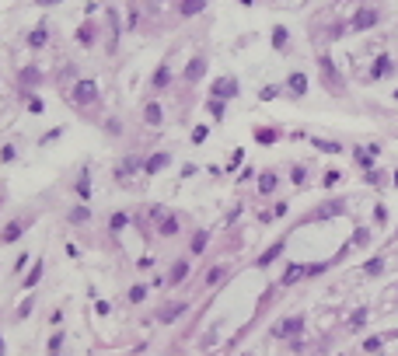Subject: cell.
I'll use <instances>...</instances> for the list:
<instances>
[{
  "instance_id": "f1b7e54d",
  "label": "cell",
  "mask_w": 398,
  "mask_h": 356,
  "mask_svg": "<svg viewBox=\"0 0 398 356\" xmlns=\"http://www.w3.org/2000/svg\"><path fill=\"white\" fill-rule=\"evenodd\" d=\"M224 280V266H213L210 273H206V286H213V283H220Z\"/></svg>"
},
{
  "instance_id": "d590c367",
  "label": "cell",
  "mask_w": 398,
  "mask_h": 356,
  "mask_svg": "<svg viewBox=\"0 0 398 356\" xmlns=\"http://www.w3.org/2000/svg\"><path fill=\"white\" fill-rule=\"evenodd\" d=\"M206 137H210V126H196L192 130V143H203Z\"/></svg>"
},
{
  "instance_id": "d4e9b609",
  "label": "cell",
  "mask_w": 398,
  "mask_h": 356,
  "mask_svg": "<svg viewBox=\"0 0 398 356\" xmlns=\"http://www.w3.org/2000/svg\"><path fill=\"white\" fill-rule=\"evenodd\" d=\"M126 223H129V216H126V213H112V220H108V230H112V234H119Z\"/></svg>"
},
{
  "instance_id": "74e56055",
  "label": "cell",
  "mask_w": 398,
  "mask_h": 356,
  "mask_svg": "<svg viewBox=\"0 0 398 356\" xmlns=\"http://www.w3.org/2000/svg\"><path fill=\"white\" fill-rule=\"evenodd\" d=\"M363 321H367V307H360V311H353V321H349V325H353V328H360Z\"/></svg>"
},
{
  "instance_id": "f546056e",
  "label": "cell",
  "mask_w": 398,
  "mask_h": 356,
  "mask_svg": "<svg viewBox=\"0 0 398 356\" xmlns=\"http://www.w3.org/2000/svg\"><path fill=\"white\" fill-rule=\"evenodd\" d=\"M315 147H318V150H325V154H339V150H342L339 143H332V140H315Z\"/></svg>"
},
{
  "instance_id": "4fadbf2b",
  "label": "cell",
  "mask_w": 398,
  "mask_h": 356,
  "mask_svg": "<svg viewBox=\"0 0 398 356\" xmlns=\"http://www.w3.org/2000/svg\"><path fill=\"white\" fill-rule=\"evenodd\" d=\"M301 276H308V266H287V273H283V280H280V283L290 286V283H297Z\"/></svg>"
},
{
  "instance_id": "ffe728a7",
  "label": "cell",
  "mask_w": 398,
  "mask_h": 356,
  "mask_svg": "<svg viewBox=\"0 0 398 356\" xmlns=\"http://www.w3.org/2000/svg\"><path fill=\"white\" fill-rule=\"evenodd\" d=\"M137 168H140V161H137V157H129V161H122V164L115 168V178H126V175H133Z\"/></svg>"
},
{
  "instance_id": "b9f144b4",
  "label": "cell",
  "mask_w": 398,
  "mask_h": 356,
  "mask_svg": "<svg viewBox=\"0 0 398 356\" xmlns=\"http://www.w3.org/2000/svg\"><path fill=\"white\" fill-rule=\"evenodd\" d=\"M60 346H63V335H53V339H49V356L60 353Z\"/></svg>"
},
{
  "instance_id": "681fc988",
  "label": "cell",
  "mask_w": 398,
  "mask_h": 356,
  "mask_svg": "<svg viewBox=\"0 0 398 356\" xmlns=\"http://www.w3.org/2000/svg\"><path fill=\"white\" fill-rule=\"evenodd\" d=\"M42 7H53V4H63V0H39Z\"/></svg>"
},
{
  "instance_id": "2e32d148",
  "label": "cell",
  "mask_w": 398,
  "mask_h": 356,
  "mask_svg": "<svg viewBox=\"0 0 398 356\" xmlns=\"http://www.w3.org/2000/svg\"><path fill=\"white\" fill-rule=\"evenodd\" d=\"M276 185H280V178H276L273 171H266V175L258 178V192H262V196H269V192H276Z\"/></svg>"
},
{
  "instance_id": "8fae6325",
  "label": "cell",
  "mask_w": 398,
  "mask_h": 356,
  "mask_svg": "<svg viewBox=\"0 0 398 356\" xmlns=\"http://www.w3.org/2000/svg\"><path fill=\"white\" fill-rule=\"evenodd\" d=\"M185 276H189V262H185V259H178V262L171 266V276H168V283H171V286H178L182 280H185Z\"/></svg>"
},
{
  "instance_id": "7c38bea8",
  "label": "cell",
  "mask_w": 398,
  "mask_h": 356,
  "mask_svg": "<svg viewBox=\"0 0 398 356\" xmlns=\"http://www.w3.org/2000/svg\"><path fill=\"white\" fill-rule=\"evenodd\" d=\"M203 7H206V0H182V4H178L182 18H196V14H199Z\"/></svg>"
},
{
  "instance_id": "30bf717a",
  "label": "cell",
  "mask_w": 398,
  "mask_h": 356,
  "mask_svg": "<svg viewBox=\"0 0 398 356\" xmlns=\"http://www.w3.org/2000/svg\"><path fill=\"white\" fill-rule=\"evenodd\" d=\"M203 73H206V60H203V56L189 60V67H185V80H199Z\"/></svg>"
},
{
  "instance_id": "8d00e7d4",
  "label": "cell",
  "mask_w": 398,
  "mask_h": 356,
  "mask_svg": "<svg viewBox=\"0 0 398 356\" xmlns=\"http://www.w3.org/2000/svg\"><path fill=\"white\" fill-rule=\"evenodd\" d=\"M28 108H32L35 115H42V112H46V101H42V98H28Z\"/></svg>"
},
{
  "instance_id": "d6986e66",
  "label": "cell",
  "mask_w": 398,
  "mask_h": 356,
  "mask_svg": "<svg viewBox=\"0 0 398 356\" xmlns=\"http://www.w3.org/2000/svg\"><path fill=\"white\" fill-rule=\"evenodd\" d=\"M21 230H25L21 223H7V227H4V234H0V241H4V245H11V241H18V238H21Z\"/></svg>"
},
{
  "instance_id": "7bdbcfd3",
  "label": "cell",
  "mask_w": 398,
  "mask_h": 356,
  "mask_svg": "<svg viewBox=\"0 0 398 356\" xmlns=\"http://www.w3.org/2000/svg\"><path fill=\"white\" fill-rule=\"evenodd\" d=\"M77 42H80V46H91V28H87V25L77 32Z\"/></svg>"
},
{
  "instance_id": "bcb514c9",
  "label": "cell",
  "mask_w": 398,
  "mask_h": 356,
  "mask_svg": "<svg viewBox=\"0 0 398 356\" xmlns=\"http://www.w3.org/2000/svg\"><path fill=\"white\" fill-rule=\"evenodd\" d=\"M367 241H370V234H367V230H356V238H353V245H367Z\"/></svg>"
},
{
  "instance_id": "7402d4cb",
  "label": "cell",
  "mask_w": 398,
  "mask_h": 356,
  "mask_svg": "<svg viewBox=\"0 0 398 356\" xmlns=\"http://www.w3.org/2000/svg\"><path fill=\"white\" fill-rule=\"evenodd\" d=\"M273 49H287V28L283 25L273 28Z\"/></svg>"
},
{
  "instance_id": "ac0fdd59",
  "label": "cell",
  "mask_w": 398,
  "mask_h": 356,
  "mask_svg": "<svg viewBox=\"0 0 398 356\" xmlns=\"http://www.w3.org/2000/svg\"><path fill=\"white\" fill-rule=\"evenodd\" d=\"M374 154H377V147H367V150L360 147V150H356V164H360V168H370V164H374Z\"/></svg>"
},
{
  "instance_id": "52a82bcc",
  "label": "cell",
  "mask_w": 398,
  "mask_h": 356,
  "mask_svg": "<svg viewBox=\"0 0 398 356\" xmlns=\"http://www.w3.org/2000/svg\"><path fill=\"white\" fill-rule=\"evenodd\" d=\"M168 164H171V154H164V150H161V154H154V157H147L144 171H147V175H158L161 168H168Z\"/></svg>"
},
{
  "instance_id": "f907efd6",
  "label": "cell",
  "mask_w": 398,
  "mask_h": 356,
  "mask_svg": "<svg viewBox=\"0 0 398 356\" xmlns=\"http://www.w3.org/2000/svg\"><path fill=\"white\" fill-rule=\"evenodd\" d=\"M0 356H4V335H0Z\"/></svg>"
},
{
  "instance_id": "1f68e13d",
  "label": "cell",
  "mask_w": 398,
  "mask_h": 356,
  "mask_svg": "<svg viewBox=\"0 0 398 356\" xmlns=\"http://www.w3.org/2000/svg\"><path fill=\"white\" fill-rule=\"evenodd\" d=\"M321 67H325V77H328V80H335V84H339V73H335V67H332V60H328V56H321Z\"/></svg>"
},
{
  "instance_id": "ab89813d",
  "label": "cell",
  "mask_w": 398,
  "mask_h": 356,
  "mask_svg": "<svg viewBox=\"0 0 398 356\" xmlns=\"http://www.w3.org/2000/svg\"><path fill=\"white\" fill-rule=\"evenodd\" d=\"M276 94H280V87H273V84H269V87H262V94H258V98H262V101H273Z\"/></svg>"
},
{
  "instance_id": "cb8c5ba5",
  "label": "cell",
  "mask_w": 398,
  "mask_h": 356,
  "mask_svg": "<svg viewBox=\"0 0 398 356\" xmlns=\"http://www.w3.org/2000/svg\"><path fill=\"white\" fill-rule=\"evenodd\" d=\"M168 80H171V70H168V63H161L158 67V73H154V87H164V84H168Z\"/></svg>"
},
{
  "instance_id": "7a4b0ae2",
  "label": "cell",
  "mask_w": 398,
  "mask_h": 356,
  "mask_svg": "<svg viewBox=\"0 0 398 356\" xmlns=\"http://www.w3.org/2000/svg\"><path fill=\"white\" fill-rule=\"evenodd\" d=\"M210 94L220 98V101H227V98L238 94V80H234V77H217V80L210 84Z\"/></svg>"
},
{
  "instance_id": "83f0119b",
  "label": "cell",
  "mask_w": 398,
  "mask_h": 356,
  "mask_svg": "<svg viewBox=\"0 0 398 356\" xmlns=\"http://www.w3.org/2000/svg\"><path fill=\"white\" fill-rule=\"evenodd\" d=\"M28 42H32V46H46V28H42V25H39V28H32Z\"/></svg>"
},
{
  "instance_id": "e0dca14e",
  "label": "cell",
  "mask_w": 398,
  "mask_h": 356,
  "mask_svg": "<svg viewBox=\"0 0 398 356\" xmlns=\"http://www.w3.org/2000/svg\"><path fill=\"white\" fill-rule=\"evenodd\" d=\"M144 119H147L151 126H161V119H164V112H161V105H158V101H151V105L144 108Z\"/></svg>"
},
{
  "instance_id": "e575fe53",
  "label": "cell",
  "mask_w": 398,
  "mask_h": 356,
  "mask_svg": "<svg viewBox=\"0 0 398 356\" xmlns=\"http://www.w3.org/2000/svg\"><path fill=\"white\" fill-rule=\"evenodd\" d=\"M381 269H384V259H374V262H367V269H363V273H367V276H377Z\"/></svg>"
},
{
  "instance_id": "484cf974",
  "label": "cell",
  "mask_w": 398,
  "mask_h": 356,
  "mask_svg": "<svg viewBox=\"0 0 398 356\" xmlns=\"http://www.w3.org/2000/svg\"><path fill=\"white\" fill-rule=\"evenodd\" d=\"M255 140H258V143H276V140H280V133H276V130H255Z\"/></svg>"
},
{
  "instance_id": "9c48e42d",
  "label": "cell",
  "mask_w": 398,
  "mask_h": 356,
  "mask_svg": "<svg viewBox=\"0 0 398 356\" xmlns=\"http://www.w3.org/2000/svg\"><path fill=\"white\" fill-rule=\"evenodd\" d=\"M42 273H46V266H42V259H39V262H35V266L28 269V276L21 280V290H32V286H35L39 280H42Z\"/></svg>"
},
{
  "instance_id": "3957f363",
  "label": "cell",
  "mask_w": 398,
  "mask_h": 356,
  "mask_svg": "<svg viewBox=\"0 0 398 356\" xmlns=\"http://www.w3.org/2000/svg\"><path fill=\"white\" fill-rule=\"evenodd\" d=\"M70 98H74L77 105L94 101V98H98V84H94V80H77V84H74V91H70Z\"/></svg>"
},
{
  "instance_id": "60d3db41",
  "label": "cell",
  "mask_w": 398,
  "mask_h": 356,
  "mask_svg": "<svg viewBox=\"0 0 398 356\" xmlns=\"http://www.w3.org/2000/svg\"><path fill=\"white\" fill-rule=\"evenodd\" d=\"M363 349H367V353H377V349H381V339H377V335H370V339L363 342Z\"/></svg>"
},
{
  "instance_id": "277c9868",
  "label": "cell",
  "mask_w": 398,
  "mask_h": 356,
  "mask_svg": "<svg viewBox=\"0 0 398 356\" xmlns=\"http://www.w3.org/2000/svg\"><path fill=\"white\" fill-rule=\"evenodd\" d=\"M283 248H287V241H283V238H280V241H273V245H269V248H266V252L258 255V262H255V266H258V269L273 266V262H276V259L283 255Z\"/></svg>"
},
{
  "instance_id": "8992f818",
  "label": "cell",
  "mask_w": 398,
  "mask_h": 356,
  "mask_svg": "<svg viewBox=\"0 0 398 356\" xmlns=\"http://www.w3.org/2000/svg\"><path fill=\"white\" fill-rule=\"evenodd\" d=\"M287 91H290V94H294V98H304V94H308V73H290V77H287Z\"/></svg>"
},
{
  "instance_id": "ba28073f",
  "label": "cell",
  "mask_w": 398,
  "mask_h": 356,
  "mask_svg": "<svg viewBox=\"0 0 398 356\" xmlns=\"http://www.w3.org/2000/svg\"><path fill=\"white\" fill-rule=\"evenodd\" d=\"M185 311H189V304H168V307L158 314V321L171 325V321H178V314H185Z\"/></svg>"
},
{
  "instance_id": "836d02e7",
  "label": "cell",
  "mask_w": 398,
  "mask_h": 356,
  "mask_svg": "<svg viewBox=\"0 0 398 356\" xmlns=\"http://www.w3.org/2000/svg\"><path fill=\"white\" fill-rule=\"evenodd\" d=\"M210 115H213V119H224V101H220V98L210 101Z\"/></svg>"
},
{
  "instance_id": "c3c4849f",
  "label": "cell",
  "mask_w": 398,
  "mask_h": 356,
  "mask_svg": "<svg viewBox=\"0 0 398 356\" xmlns=\"http://www.w3.org/2000/svg\"><path fill=\"white\" fill-rule=\"evenodd\" d=\"M28 262H32V259H28V255H21V259H18V262H14V273H21V269H25V266H28Z\"/></svg>"
},
{
  "instance_id": "9a60e30c",
  "label": "cell",
  "mask_w": 398,
  "mask_h": 356,
  "mask_svg": "<svg viewBox=\"0 0 398 356\" xmlns=\"http://www.w3.org/2000/svg\"><path fill=\"white\" fill-rule=\"evenodd\" d=\"M395 70V63H391V56H377L374 60V70H370V77H384V73Z\"/></svg>"
},
{
  "instance_id": "d6a6232c",
  "label": "cell",
  "mask_w": 398,
  "mask_h": 356,
  "mask_svg": "<svg viewBox=\"0 0 398 356\" xmlns=\"http://www.w3.org/2000/svg\"><path fill=\"white\" fill-rule=\"evenodd\" d=\"M87 216H91V210H87V206H77V210L70 213V223H84Z\"/></svg>"
},
{
  "instance_id": "f35d334b",
  "label": "cell",
  "mask_w": 398,
  "mask_h": 356,
  "mask_svg": "<svg viewBox=\"0 0 398 356\" xmlns=\"http://www.w3.org/2000/svg\"><path fill=\"white\" fill-rule=\"evenodd\" d=\"M35 80H39V70H32V67L21 70V84H35Z\"/></svg>"
},
{
  "instance_id": "6da1fadb",
  "label": "cell",
  "mask_w": 398,
  "mask_h": 356,
  "mask_svg": "<svg viewBox=\"0 0 398 356\" xmlns=\"http://www.w3.org/2000/svg\"><path fill=\"white\" fill-rule=\"evenodd\" d=\"M377 21H381V14H377L374 7H363V11H356V14H353L349 28H353V32H367V28H374Z\"/></svg>"
},
{
  "instance_id": "4316f807",
  "label": "cell",
  "mask_w": 398,
  "mask_h": 356,
  "mask_svg": "<svg viewBox=\"0 0 398 356\" xmlns=\"http://www.w3.org/2000/svg\"><path fill=\"white\" fill-rule=\"evenodd\" d=\"M206 241H210V234H206V230H199V234L192 238V255H199V252L206 248Z\"/></svg>"
},
{
  "instance_id": "f6af8a7d",
  "label": "cell",
  "mask_w": 398,
  "mask_h": 356,
  "mask_svg": "<svg viewBox=\"0 0 398 356\" xmlns=\"http://www.w3.org/2000/svg\"><path fill=\"white\" fill-rule=\"evenodd\" d=\"M28 311H32V297H28V300L18 307V321H21V318H28Z\"/></svg>"
},
{
  "instance_id": "816d5d0a",
  "label": "cell",
  "mask_w": 398,
  "mask_h": 356,
  "mask_svg": "<svg viewBox=\"0 0 398 356\" xmlns=\"http://www.w3.org/2000/svg\"><path fill=\"white\" fill-rule=\"evenodd\" d=\"M395 189H398V171H395Z\"/></svg>"
},
{
  "instance_id": "5b68a950",
  "label": "cell",
  "mask_w": 398,
  "mask_h": 356,
  "mask_svg": "<svg viewBox=\"0 0 398 356\" xmlns=\"http://www.w3.org/2000/svg\"><path fill=\"white\" fill-rule=\"evenodd\" d=\"M304 328V318H287V321H280L276 328H273V335L276 339H287V335H297Z\"/></svg>"
},
{
  "instance_id": "7dc6e473",
  "label": "cell",
  "mask_w": 398,
  "mask_h": 356,
  "mask_svg": "<svg viewBox=\"0 0 398 356\" xmlns=\"http://www.w3.org/2000/svg\"><path fill=\"white\" fill-rule=\"evenodd\" d=\"M241 161H244V150H234V154H231V168H238Z\"/></svg>"
},
{
  "instance_id": "ee69618b",
  "label": "cell",
  "mask_w": 398,
  "mask_h": 356,
  "mask_svg": "<svg viewBox=\"0 0 398 356\" xmlns=\"http://www.w3.org/2000/svg\"><path fill=\"white\" fill-rule=\"evenodd\" d=\"M339 178H342V175H339V171H325V185H328V189H332V185H335V182H339Z\"/></svg>"
},
{
  "instance_id": "603a6c76",
  "label": "cell",
  "mask_w": 398,
  "mask_h": 356,
  "mask_svg": "<svg viewBox=\"0 0 398 356\" xmlns=\"http://www.w3.org/2000/svg\"><path fill=\"white\" fill-rule=\"evenodd\" d=\"M342 206H346V203H342V199H335V203H325V210H318V220H325V216H332V213H342Z\"/></svg>"
},
{
  "instance_id": "4dcf8cb0",
  "label": "cell",
  "mask_w": 398,
  "mask_h": 356,
  "mask_svg": "<svg viewBox=\"0 0 398 356\" xmlns=\"http://www.w3.org/2000/svg\"><path fill=\"white\" fill-rule=\"evenodd\" d=\"M144 297H147V286H144V283H137L133 290H129V300H133V304H140Z\"/></svg>"
},
{
  "instance_id": "5bb4252c",
  "label": "cell",
  "mask_w": 398,
  "mask_h": 356,
  "mask_svg": "<svg viewBox=\"0 0 398 356\" xmlns=\"http://www.w3.org/2000/svg\"><path fill=\"white\" fill-rule=\"evenodd\" d=\"M158 234H161V238H175V234H178V216H175V213L164 216L161 227H158Z\"/></svg>"
},
{
  "instance_id": "44dd1931",
  "label": "cell",
  "mask_w": 398,
  "mask_h": 356,
  "mask_svg": "<svg viewBox=\"0 0 398 356\" xmlns=\"http://www.w3.org/2000/svg\"><path fill=\"white\" fill-rule=\"evenodd\" d=\"M77 196H80V199H84V203L91 199V178H87V171H84V175H80V178H77Z\"/></svg>"
}]
</instances>
